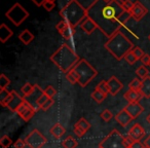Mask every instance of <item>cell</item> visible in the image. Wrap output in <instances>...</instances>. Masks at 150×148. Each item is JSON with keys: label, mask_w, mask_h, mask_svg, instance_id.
I'll return each mask as SVG.
<instances>
[{"label": "cell", "mask_w": 150, "mask_h": 148, "mask_svg": "<svg viewBox=\"0 0 150 148\" xmlns=\"http://www.w3.org/2000/svg\"><path fill=\"white\" fill-rule=\"evenodd\" d=\"M123 0H94L88 7V17L95 22L98 29L107 37H111L122 26L119 24V17L122 15Z\"/></svg>", "instance_id": "6da1fadb"}, {"label": "cell", "mask_w": 150, "mask_h": 148, "mask_svg": "<svg viewBox=\"0 0 150 148\" xmlns=\"http://www.w3.org/2000/svg\"><path fill=\"white\" fill-rule=\"evenodd\" d=\"M74 133H75V135L77 136V137H79V138H81L82 136L86 134V132L84 131H82L81 129H79V127H74Z\"/></svg>", "instance_id": "bcb514c9"}, {"label": "cell", "mask_w": 150, "mask_h": 148, "mask_svg": "<svg viewBox=\"0 0 150 148\" xmlns=\"http://www.w3.org/2000/svg\"><path fill=\"white\" fill-rule=\"evenodd\" d=\"M60 17L69 25L76 28L88 18V9L84 8L78 0H69L68 3L60 11Z\"/></svg>", "instance_id": "277c9868"}, {"label": "cell", "mask_w": 150, "mask_h": 148, "mask_svg": "<svg viewBox=\"0 0 150 148\" xmlns=\"http://www.w3.org/2000/svg\"><path fill=\"white\" fill-rule=\"evenodd\" d=\"M125 60L127 61V63H129V65H133V64H135L136 62L138 61V59L136 58V56L133 54V52H129L127 55H125Z\"/></svg>", "instance_id": "e575fe53"}, {"label": "cell", "mask_w": 150, "mask_h": 148, "mask_svg": "<svg viewBox=\"0 0 150 148\" xmlns=\"http://www.w3.org/2000/svg\"><path fill=\"white\" fill-rule=\"evenodd\" d=\"M125 145H127V147H131V146L134 144V142H135V140H134L129 135H127V137H125Z\"/></svg>", "instance_id": "f6af8a7d"}, {"label": "cell", "mask_w": 150, "mask_h": 148, "mask_svg": "<svg viewBox=\"0 0 150 148\" xmlns=\"http://www.w3.org/2000/svg\"><path fill=\"white\" fill-rule=\"evenodd\" d=\"M13 145V140L7 135H3L0 139V146L2 148H8Z\"/></svg>", "instance_id": "f1b7e54d"}, {"label": "cell", "mask_w": 150, "mask_h": 148, "mask_svg": "<svg viewBox=\"0 0 150 148\" xmlns=\"http://www.w3.org/2000/svg\"><path fill=\"white\" fill-rule=\"evenodd\" d=\"M62 146L64 148H76L78 146V142L76 139H74V137L68 136L66 139L63 140Z\"/></svg>", "instance_id": "603a6c76"}, {"label": "cell", "mask_w": 150, "mask_h": 148, "mask_svg": "<svg viewBox=\"0 0 150 148\" xmlns=\"http://www.w3.org/2000/svg\"><path fill=\"white\" fill-rule=\"evenodd\" d=\"M54 6H56V4H54V1H50V0L45 1V2L43 3V5H42V7H43V8L45 9V11H52V9L54 8Z\"/></svg>", "instance_id": "f35d334b"}, {"label": "cell", "mask_w": 150, "mask_h": 148, "mask_svg": "<svg viewBox=\"0 0 150 148\" xmlns=\"http://www.w3.org/2000/svg\"><path fill=\"white\" fill-rule=\"evenodd\" d=\"M146 120H147V123H149V125H150V113H149V114L147 115V117H146Z\"/></svg>", "instance_id": "f907efd6"}, {"label": "cell", "mask_w": 150, "mask_h": 148, "mask_svg": "<svg viewBox=\"0 0 150 148\" xmlns=\"http://www.w3.org/2000/svg\"><path fill=\"white\" fill-rule=\"evenodd\" d=\"M145 148H146V147H145Z\"/></svg>", "instance_id": "6f0895ef"}, {"label": "cell", "mask_w": 150, "mask_h": 148, "mask_svg": "<svg viewBox=\"0 0 150 148\" xmlns=\"http://www.w3.org/2000/svg\"><path fill=\"white\" fill-rule=\"evenodd\" d=\"M133 117L127 111V109L123 108L122 110H120L116 115H115V120L121 125V127H127L132 120H133Z\"/></svg>", "instance_id": "5bb4252c"}, {"label": "cell", "mask_w": 150, "mask_h": 148, "mask_svg": "<svg viewBox=\"0 0 150 148\" xmlns=\"http://www.w3.org/2000/svg\"><path fill=\"white\" fill-rule=\"evenodd\" d=\"M35 89H36L35 86H32L31 84L27 82V84H25L23 86H22L21 91L25 97H29V96H31L34 92H35Z\"/></svg>", "instance_id": "cb8c5ba5"}, {"label": "cell", "mask_w": 150, "mask_h": 148, "mask_svg": "<svg viewBox=\"0 0 150 148\" xmlns=\"http://www.w3.org/2000/svg\"><path fill=\"white\" fill-rule=\"evenodd\" d=\"M125 108L127 109V111L132 115V117L134 119L137 118L144 111V107L140 103H129Z\"/></svg>", "instance_id": "9a60e30c"}, {"label": "cell", "mask_w": 150, "mask_h": 148, "mask_svg": "<svg viewBox=\"0 0 150 148\" xmlns=\"http://www.w3.org/2000/svg\"><path fill=\"white\" fill-rule=\"evenodd\" d=\"M80 58L72 47L67 43H63L54 54L50 56V61L60 69L62 72L68 73L79 62Z\"/></svg>", "instance_id": "7a4b0ae2"}, {"label": "cell", "mask_w": 150, "mask_h": 148, "mask_svg": "<svg viewBox=\"0 0 150 148\" xmlns=\"http://www.w3.org/2000/svg\"><path fill=\"white\" fill-rule=\"evenodd\" d=\"M132 18V15H131V13L129 11H123L122 13V15L119 17V24H120L121 26H123V25H125L127 24V22L129 21V19Z\"/></svg>", "instance_id": "836d02e7"}, {"label": "cell", "mask_w": 150, "mask_h": 148, "mask_svg": "<svg viewBox=\"0 0 150 148\" xmlns=\"http://www.w3.org/2000/svg\"><path fill=\"white\" fill-rule=\"evenodd\" d=\"M132 52H133V54L136 56V58L138 59V60H141L142 57L145 55V52H144V50H142L141 47H139V46H135V47L132 50Z\"/></svg>", "instance_id": "d590c367"}, {"label": "cell", "mask_w": 150, "mask_h": 148, "mask_svg": "<svg viewBox=\"0 0 150 148\" xmlns=\"http://www.w3.org/2000/svg\"><path fill=\"white\" fill-rule=\"evenodd\" d=\"M79 26H80V28H81L82 31H83L84 33L88 34V35L92 34L95 30L98 29V27H97V25L95 24V22L93 21V20H91L88 17L86 18V19L81 22V24H80Z\"/></svg>", "instance_id": "e0dca14e"}, {"label": "cell", "mask_w": 150, "mask_h": 148, "mask_svg": "<svg viewBox=\"0 0 150 148\" xmlns=\"http://www.w3.org/2000/svg\"><path fill=\"white\" fill-rule=\"evenodd\" d=\"M31 1L33 3H35L37 6H42L43 3L45 2V1H47V0H31ZM50 1H54V0H50Z\"/></svg>", "instance_id": "c3c4849f"}, {"label": "cell", "mask_w": 150, "mask_h": 148, "mask_svg": "<svg viewBox=\"0 0 150 148\" xmlns=\"http://www.w3.org/2000/svg\"><path fill=\"white\" fill-rule=\"evenodd\" d=\"M66 79L70 82L71 84H78V76L76 74L74 70H70L68 73H66Z\"/></svg>", "instance_id": "83f0119b"}, {"label": "cell", "mask_w": 150, "mask_h": 148, "mask_svg": "<svg viewBox=\"0 0 150 148\" xmlns=\"http://www.w3.org/2000/svg\"><path fill=\"white\" fill-rule=\"evenodd\" d=\"M107 84H108V86H109V93H110L112 96L117 95L123 88V84H121L118 80V78H116L115 76H111L108 81H107Z\"/></svg>", "instance_id": "4fadbf2b"}, {"label": "cell", "mask_w": 150, "mask_h": 148, "mask_svg": "<svg viewBox=\"0 0 150 148\" xmlns=\"http://www.w3.org/2000/svg\"><path fill=\"white\" fill-rule=\"evenodd\" d=\"M149 66H150V64H149Z\"/></svg>", "instance_id": "9f6ffc18"}, {"label": "cell", "mask_w": 150, "mask_h": 148, "mask_svg": "<svg viewBox=\"0 0 150 148\" xmlns=\"http://www.w3.org/2000/svg\"><path fill=\"white\" fill-rule=\"evenodd\" d=\"M25 141L27 146H29L30 148H42L46 144L47 140L37 129H34L26 137Z\"/></svg>", "instance_id": "ba28073f"}, {"label": "cell", "mask_w": 150, "mask_h": 148, "mask_svg": "<svg viewBox=\"0 0 150 148\" xmlns=\"http://www.w3.org/2000/svg\"><path fill=\"white\" fill-rule=\"evenodd\" d=\"M50 132V134H52V135L56 138V139H60V138H62V136L65 134L66 130H65V127H63L61 123H54V125H52Z\"/></svg>", "instance_id": "44dd1931"}, {"label": "cell", "mask_w": 150, "mask_h": 148, "mask_svg": "<svg viewBox=\"0 0 150 148\" xmlns=\"http://www.w3.org/2000/svg\"><path fill=\"white\" fill-rule=\"evenodd\" d=\"M43 93L46 95V96L48 97V98H52V97H54V95L57 94V91L54 90V86H48L47 88H46L45 90L43 91Z\"/></svg>", "instance_id": "74e56055"}, {"label": "cell", "mask_w": 150, "mask_h": 148, "mask_svg": "<svg viewBox=\"0 0 150 148\" xmlns=\"http://www.w3.org/2000/svg\"><path fill=\"white\" fill-rule=\"evenodd\" d=\"M48 100V97L45 94H41L37 99H36V105H37V110L38 109H41V107L43 106V104Z\"/></svg>", "instance_id": "d6a6232c"}, {"label": "cell", "mask_w": 150, "mask_h": 148, "mask_svg": "<svg viewBox=\"0 0 150 148\" xmlns=\"http://www.w3.org/2000/svg\"><path fill=\"white\" fill-rule=\"evenodd\" d=\"M19 39L21 40V41L23 42L25 45H28V44H30L32 41H33L34 35H33V33L30 31V30L25 29V30H23L21 33H20Z\"/></svg>", "instance_id": "ffe728a7"}, {"label": "cell", "mask_w": 150, "mask_h": 148, "mask_svg": "<svg viewBox=\"0 0 150 148\" xmlns=\"http://www.w3.org/2000/svg\"><path fill=\"white\" fill-rule=\"evenodd\" d=\"M100 145L103 148H127L125 142V137L117 130L110 132V134L101 141Z\"/></svg>", "instance_id": "52a82bcc"}, {"label": "cell", "mask_w": 150, "mask_h": 148, "mask_svg": "<svg viewBox=\"0 0 150 148\" xmlns=\"http://www.w3.org/2000/svg\"><path fill=\"white\" fill-rule=\"evenodd\" d=\"M96 90H98V91H100V92L104 93V94L108 95L109 86H108V84H107V81H105V80H101V81L99 82L98 84H97Z\"/></svg>", "instance_id": "f546056e"}, {"label": "cell", "mask_w": 150, "mask_h": 148, "mask_svg": "<svg viewBox=\"0 0 150 148\" xmlns=\"http://www.w3.org/2000/svg\"><path fill=\"white\" fill-rule=\"evenodd\" d=\"M129 135L133 138L135 141H140L144 138L145 136V130L139 125V123H136L132 127V129L129 130Z\"/></svg>", "instance_id": "2e32d148"}, {"label": "cell", "mask_w": 150, "mask_h": 148, "mask_svg": "<svg viewBox=\"0 0 150 148\" xmlns=\"http://www.w3.org/2000/svg\"><path fill=\"white\" fill-rule=\"evenodd\" d=\"M56 29L58 30L59 33H60L66 40H71L73 38V36L75 35V33H76L75 28L73 27V26L69 25L64 20H62V21L57 24Z\"/></svg>", "instance_id": "8fae6325"}, {"label": "cell", "mask_w": 150, "mask_h": 148, "mask_svg": "<svg viewBox=\"0 0 150 148\" xmlns=\"http://www.w3.org/2000/svg\"><path fill=\"white\" fill-rule=\"evenodd\" d=\"M5 17L16 26H20L28 17L29 13L26 11L20 3H15L8 11L5 13Z\"/></svg>", "instance_id": "8992f818"}, {"label": "cell", "mask_w": 150, "mask_h": 148, "mask_svg": "<svg viewBox=\"0 0 150 148\" xmlns=\"http://www.w3.org/2000/svg\"><path fill=\"white\" fill-rule=\"evenodd\" d=\"M27 145L26 144V141H24L23 139H19L13 143V146L15 148H25V146Z\"/></svg>", "instance_id": "b9f144b4"}, {"label": "cell", "mask_w": 150, "mask_h": 148, "mask_svg": "<svg viewBox=\"0 0 150 148\" xmlns=\"http://www.w3.org/2000/svg\"><path fill=\"white\" fill-rule=\"evenodd\" d=\"M24 100H25V99L22 98L16 91H11V95H9L5 100L1 101L0 103H1V105H2L3 107H6L9 110L13 111V112H17L18 108H19L20 105L23 103Z\"/></svg>", "instance_id": "9c48e42d"}, {"label": "cell", "mask_w": 150, "mask_h": 148, "mask_svg": "<svg viewBox=\"0 0 150 148\" xmlns=\"http://www.w3.org/2000/svg\"><path fill=\"white\" fill-rule=\"evenodd\" d=\"M13 35V30L9 29L4 23L1 24V26H0V41L2 42V43H5Z\"/></svg>", "instance_id": "d6986e66"}, {"label": "cell", "mask_w": 150, "mask_h": 148, "mask_svg": "<svg viewBox=\"0 0 150 148\" xmlns=\"http://www.w3.org/2000/svg\"><path fill=\"white\" fill-rule=\"evenodd\" d=\"M101 117H102L105 121H109L113 117V114H112V112H111L110 110H108V109H105V110H103L102 113H101Z\"/></svg>", "instance_id": "8d00e7d4"}, {"label": "cell", "mask_w": 150, "mask_h": 148, "mask_svg": "<svg viewBox=\"0 0 150 148\" xmlns=\"http://www.w3.org/2000/svg\"><path fill=\"white\" fill-rule=\"evenodd\" d=\"M141 62H142V64L144 65V66H149V64H150V56L148 54H145L143 57H142V59H141Z\"/></svg>", "instance_id": "ee69618b"}, {"label": "cell", "mask_w": 150, "mask_h": 148, "mask_svg": "<svg viewBox=\"0 0 150 148\" xmlns=\"http://www.w3.org/2000/svg\"><path fill=\"white\" fill-rule=\"evenodd\" d=\"M127 148H132V147H127Z\"/></svg>", "instance_id": "11a10c76"}, {"label": "cell", "mask_w": 150, "mask_h": 148, "mask_svg": "<svg viewBox=\"0 0 150 148\" xmlns=\"http://www.w3.org/2000/svg\"><path fill=\"white\" fill-rule=\"evenodd\" d=\"M9 84H11V80L8 79V77H6L5 74H1L0 75V90H5Z\"/></svg>", "instance_id": "1f68e13d"}, {"label": "cell", "mask_w": 150, "mask_h": 148, "mask_svg": "<svg viewBox=\"0 0 150 148\" xmlns=\"http://www.w3.org/2000/svg\"><path fill=\"white\" fill-rule=\"evenodd\" d=\"M142 98H144V96L140 91L129 90L125 94V99H127L129 103H139Z\"/></svg>", "instance_id": "ac0fdd59"}, {"label": "cell", "mask_w": 150, "mask_h": 148, "mask_svg": "<svg viewBox=\"0 0 150 148\" xmlns=\"http://www.w3.org/2000/svg\"><path fill=\"white\" fill-rule=\"evenodd\" d=\"M131 147L132 148H145V145H144V143H141L140 141H135Z\"/></svg>", "instance_id": "7dc6e473"}, {"label": "cell", "mask_w": 150, "mask_h": 148, "mask_svg": "<svg viewBox=\"0 0 150 148\" xmlns=\"http://www.w3.org/2000/svg\"><path fill=\"white\" fill-rule=\"evenodd\" d=\"M92 98L94 99L95 101H96L97 103H102L103 101L106 99V97H107V95L106 94H104V93H102V92H100V91H98V90H95L94 92L92 93Z\"/></svg>", "instance_id": "4316f807"}, {"label": "cell", "mask_w": 150, "mask_h": 148, "mask_svg": "<svg viewBox=\"0 0 150 148\" xmlns=\"http://www.w3.org/2000/svg\"><path fill=\"white\" fill-rule=\"evenodd\" d=\"M74 127H79V129H81L82 131H84L86 133V132L88 131V130L91 129V123H88V120H86V118H80L79 120L77 121V123H75V125Z\"/></svg>", "instance_id": "484cf974"}, {"label": "cell", "mask_w": 150, "mask_h": 148, "mask_svg": "<svg viewBox=\"0 0 150 148\" xmlns=\"http://www.w3.org/2000/svg\"><path fill=\"white\" fill-rule=\"evenodd\" d=\"M144 145H145L146 148H150V135L144 140Z\"/></svg>", "instance_id": "681fc988"}, {"label": "cell", "mask_w": 150, "mask_h": 148, "mask_svg": "<svg viewBox=\"0 0 150 148\" xmlns=\"http://www.w3.org/2000/svg\"><path fill=\"white\" fill-rule=\"evenodd\" d=\"M148 39H149V41H150V34H149V36H148Z\"/></svg>", "instance_id": "db71d44e"}, {"label": "cell", "mask_w": 150, "mask_h": 148, "mask_svg": "<svg viewBox=\"0 0 150 148\" xmlns=\"http://www.w3.org/2000/svg\"><path fill=\"white\" fill-rule=\"evenodd\" d=\"M9 95H11V92L6 91V89H5V90H0V102L5 100Z\"/></svg>", "instance_id": "7bdbcfd3"}, {"label": "cell", "mask_w": 150, "mask_h": 148, "mask_svg": "<svg viewBox=\"0 0 150 148\" xmlns=\"http://www.w3.org/2000/svg\"><path fill=\"white\" fill-rule=\"evenodd\" d=\"M129 13H131L133 19H135L136 21H140V20H142L145 17V15L148 13V9L140 1H135L133 8H132V11Z\"/></svg>", "instance_id": "7c38bea8"}, {"label": "cell", "mask_w": 150, "mask_h": 148, "mask_svg": "<svg viewBox=\"0 0 150 148\" xmlns=\"http://www.w3.org/2000/svg\"><path fill=\"white\" fill-rule=\"evenodd\" d=\"M73 70L77 74L78 84L82 88H86L98 74L96 69L86 59H80L79 62L74 66Z\"/></svg>", "instance_id": "5b68a950"}, {"label": "cell", "mask_w": 150, "mask_h": 148, "mask_svg": "<svg viewBox=\"0 0 150 148\" xmlns=\"http://www.w3.org/2000/svg\"><path fill=\"white\" fill-rule=\"evenodd\" d=\"M106 2H110V1H112V0H105Z\"/></svg>", "instance_id": "f5cc1de1"}, {"label": "cell", "mask_w": 150, "mask_h": 148, "mask_svg": "<svg viewBox=\"0 0 150 148\" xmlns=\"http://www.w3.org/2000/svg\"><path fill=\"white\" fill-rule=\"evenodd\" d=\"M104 46L117 61L125 59V55L135 47L133 42L120 30L116 31L111 37H109Z\"/></svg>", "instance_id": "3957f363"}, {"label": "cell", "mask_w": 150, "mask_h": 148, "mask_svg": "<svg viewBox=\"0 0 150 148\" xmlns=\"http://www.w3.org/2000/svg\"><path fill=\"white\" fill-rule=\"evenodd\" d=\"M140 92L143 94L145 98H150V77H147L146 79L142 80Z\"/></svg>", "instance_id": "7402d4cb"}, {"label": "cell", "mask_w": 150, "mask_h": 148, "mask_svg": "<svg viewBox=\"0 0 150 148\" xmlns=\"http://www.w3.org/2000/svg\"><path fill=\"white\" fill-rule=\"evenodd\" d=\"M54 99H52V98H48V100L46 101L45 103H44L43 106L41 107V109H42V110H44V111L48 110V109H50V107H52V105H54Z\"/></svg>", "instance_id": "60d3db41"}, {"label": "cell", "mask_w": 150, "mask_h": 148, "mask_svg": "<svg viewBox=\"0 0 150 148\" xmlns=\"http://www.w3.org/2000/svg\"><path fill=\"white\" fill-rule=\"evenodd\" d=\"M36 111H37V109L34 108V107L25 99V100L23 101V103L20 105L19 108H18L17 113L21 116V118L23 119V120L29 121L30 119L35 115Z\"/></svg>", "instance_id": "30bf717a"}, {"label": "cell", "mask_w": 150, "mask_h": 148, "mask_svg": "<svg viewBox=\"0 0 150 148\" xmlns=\"http://www.w3.org/2000/svg\"><path fill=\"white\" fill-rule=\"evenodd\" d=\"M136 74L138 75V77H140L141 80L146 79L147 77H149V72H148V69L145 66H140L139 68H137L136 70Z\"/></svg>", "instance_id": "d4e9b609"}, {"label": "cell", "mask_w": 150, "mask_h": 148, "mask_svg": "<svg viewBox=\"0 0 150 148\" xmlns=\"http://www.w3.org/2000/svg\"><path fill=\"white\" fill-rule=\"evenodd\" d=\"M97 148H103V147H102V146L100 145V144H99V146H98V147H97Z\"/></svg>", "instance_id": "816d5d0a"}, {"label": "cell", "mask_w": 150, "mask_h": 148, "mask_svg": "<svg viewBox=\"0 0 150 148\" xmlns=\"http://www.w3.org/2000/svg\"><path fill=\"white\" fill-rule=\"evenodd\" d=\"M141 84H142L141 79H139V78H134V79L129 84V90L140 91V89H141Z\"/></svg>", "instance_id": "4dcf8cb0"}, {"label": "cell", "mask_w": 150, "mask_h": 148, "mask_svg": "<svg viewBox=\"0 0 150 148\" xmlns=\"http://www.w3.org/2000/svg\"><path fill=\"white\" fill-rule=\"evenodd\" d=\"M134 2H132V0H123L122 3V8L125 9V11H131L132 8H133Z\"/></svg>", "instance_id": "ab89813d"}]
</instances>
